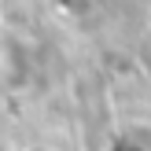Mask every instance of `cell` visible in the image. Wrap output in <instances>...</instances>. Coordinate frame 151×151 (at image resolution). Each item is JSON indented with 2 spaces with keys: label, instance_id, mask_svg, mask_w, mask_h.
I'll return each instance as SVG.
<instances>
[{
  "label": "cell",
  "instance_id": "obj_1",
  "mask_svg": "<svg viewBox=\"0 0 151 151\" xmlns=\"http://www.w3.org/2000/svg\"><path fill=\"white\" fill-rule=\"evenodd\" d=\"M107 151H151V147L144 144V140H137V137H118Z\"/></svg>",
  "mask_w": 151,
  "mask_h": 151
}]
</instances>
